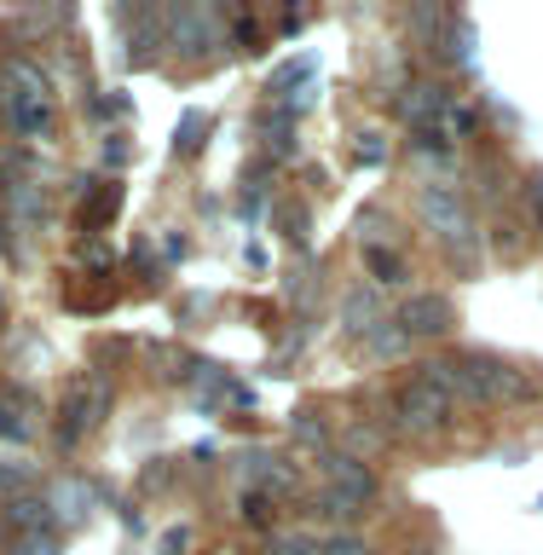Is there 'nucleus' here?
Instances as JSON below:
<instances>
[{
	"label": "nucleus",
	"instance_id": "obj_1",
	"mask_svg": "<svg viewBox=\"0 0 543 555\" xmlns=\"http://www.w3.org/2000/svg\"><path fill=\"white\" fill-rule=\"evenodd\" d=\"M428 382H440L451 399H468V405H520L532 399V376L515 371L503 359H486V353H457V359H434L423 364Z\"/></svg>",
	"mask_w": 543,
	"mask_h": 555
},
{
	"label": "nucleus",
	"instance_id": "obj_2",
	"mask_svg": "<svg viewBox=\"0 0 543 555\" xmlns=\"http://www.w3.org/2000/svg\"><path fill=\"white\" fill-rule=\"evenodd\" d=\"M0 116H7L24 139L52 133V87L41 76V64L24 59V52L0 59Z\"/></svg>",
	"mask_w": 543,
	"mask_h": 555
},
{
	"label": "nucleus",
	"instance_id": "obj_3",
	"mask_svg": "<svg viewBox=\"0 0 543 555\" xmlns=\"http://www.w3.org/2000/svg\"><path fill=\"white\" fill-rule=\"evenodd\" d=\"M416 215H423V225L451 255H463V267L480 260V220H475V208L463 203L457 185H423L416 191Z\"/></svg>",
	"mask_w": 543,
	"mask_h": 555
},
{
	"label": "nucleus",
	"instance_id": "obj_4",
	"mask_svg": "<svg viewBox=\"0 0 543 555\" xmlns=\"http://www.w3.org/2000/svg\"><path fill=\"white\" fill-rule=\"evenodd\" d=\"M451 416H457V399L428 376H411L405 388L393 393V423L405 434H445Z\"/></svg>",
	"mask_w": 543,
	"mask_h": 555
},
{
	"label": "nucleus",
	"instance_id": "obj_5",
	"mask_svg": "<svg viewBox=\"0 0 543 555\" xmlns=\"http://www.w3.org/2000/svg\"><path fill=\"white\" fill-rule=\"evenodd\" d=\"M451 111H457V93H451L445 81H411L405 99H399V116H405L416 133H440Z\"/></svg>",
	"mask_w": 543,
	"mask_h": 555
},
{
	"label": "nucleus",
	"instance_id": "obj_6",
	"mask_svg": "<svg viewBox=\"0 0 543 555\" xmlns=\"http://www.w3.org/2000/svg\"><path fill=\"white\" fill-rule=\"evenodd\" d=\"M393 324L405 330V341L445 336V330H451V301H445V295H405L399 312H393Z\"/></svg>",
	"mask_w": 543,
	"mask_h": 555
},
{
	"label": "nucleus",
	"instance_id": "obj_7",
	"mask_svg": "<svg viewBox=\"0 0 543 555\" xmlns=\"http://www.w3.org/2000/svg\"><path fill=\"white\" fill-rule=\"evenodd\" d=\"M319 475H324L329 492H347V498H359V503H371V498H376L371 463L347 457V451H324V457H319Z\"/></svg>",
	"mask_w": 543,
	"mask_h": 555
},
{
	"label": "nucleus",
	"instance_id": "obj_8",
	"mask_svg": "<svg viewBox=\"0 0 543 555\" xmlns=\"http://www.w3.org/2000/svg\"><path fill=\"white\" fill-rule=\"evenodd\" d=\"M35 434H41V405L24 388H0V440L24 446Z\"/></svg>",
	"mask_w": 543,
	"mask_h": 555
},
{
	"label": "nucleus",
	"instance_id": "obj_9",
	"mask_svg": "<svg viewBox=\"0 0 543 555\" xmlns=\"http://www.w3.org/2000/svg\"><path fill=\"white\" fill-rule=\"evenodd\" d=\"M168 41L180 52H208V47H220V29L203 7H173L168 12Z\"/></svg>",
	"mask_w": 543,
	"mask_h": 555
},
{
	"label": "nucleus",
	"instance_id": "obj_10",
	"mask_svg": "<svg viewBox=\"0 0 543 555\" xmlns=\"http://www.w3.org/2000/svg\"><path fill=\"white\" fill-rule=\"evenodd\" d=\"M237 480L243 486H260V492H272V498H284L289 486H295V468L284 457H267V451H249V457L237 463Z\"/></svg>",
	"mask_w": 543,
	"mask_h": 555
},
{
	"label": "nucleus",
	"instance_id": "obj_11",
	"mask_svg": "<svg viewBox=\"0 0 543 555\" xmlns=\"http://www.w3.org/2000/svg\"><path fill=\"white\" fill-rule=\"evenodd\" d=\"M7 527H17V532H52V527H59V515H52L47 492H41V498H35V492H17V498L7 503Z\"/></svg>",
	"mask_w": 543,
	"mask_h": 555
},
{
	"label": "nucleus",
	"instance_id": "obj_12",
	"mask_svg": "<svg viewBox=\"0 0 543 555\" xmlns=\"http://www.w3.org/2000/svg\"><path fill=\"white\" fill-rule=\"evenodd\" d=\"M341 451H347V457H382V451H388V434H382V428H371V423H347L341 428Z\"/></svg>",
	"mask_w": 543,
	"mask_h": 555
},
{
	"label": "nucleus",
	"instance_id": "obj_13",
	"mask_svg": "<svg viewBox=\"0 0 543 555\" xmlns=\"http://www.w3.org/2000/svg\"><path fill=\"white\" fill-rule=\"evenodd\" d=\"M47 503H52V515H59V520H87V503H93V498H87L81 480H59L47 492Z\"/></svg>",
	"mask_w": 543,
	"mask_h": 555
},
{
	"label": "nucleus",
	"instance_id": "obj_14",
	"mask_svg": "<svg viewBox=\"0 0 543 555\" xmlns=\"http://www.w3.org/2000/svg\"><path fill=\"white\" fill-rule=\"evenodd\" d=\"M319 515H324V520H336V527H347V520H359V515H364V503H359V498H347V492H329V486H324V492H319Z\"/></svg>",
	"mask_w": 543,
	"mask_h": 555
},
{
	"label": "nucleus",
	"instance_id": "obj_15",
	"mask_svg": "<svg viewBox=\"0 0 543 555\" xmlns=\"http://www.w3.org/2000/svg\"><path fill=\"white\" fill-rule=\"evenodd\" d=\"M445 52H451L457 64H468V59H475V29H468L463 17H445Z\"/></svg>",
	"mask_w": 543,
	"mask_h": 555
},
{
	"label": "nucleus",
	"instance_id": "obj_16",
	"mask_svg": "<svg viewBox=\"0 0 543 555\" xmlns=\"http://www.w3.org/2000/svg\"><path fill=\"white\" fill-rule=\"evenodd\" d=\"M243 520L249 527H272V492H260V486H243Z\"/></svg>",
	"mask_w": 543,
	"mask_h": 555
},
{
	"label": "nucleus",
	"instance_id": "obj_17",
	"mask_svg": "<svg viewBox=\"0 0 543 555\" xmlns=\"http://www.w3.org/2000/svg\"><path fill=\"white\" fill-rule=\"evenodd\" d=\"M7 555H59V538L52 532H17Z\"/></svg>",
	"mask_w": 543,
	"mask_h": 555
},
{
	"label": "nucleus",
	"instance_id": "obj_18",
	"mask_svg": "<svg viewBox=\"0 0 543 555\" xmlns=\"http://www.w3.org/2000/svg\"><path fill=\"white\" fill-rule=\"evenodd\" d=\"M353 156H359V168H382L388 163V145H382V133H359Z\"/></svg>",
	"mask_w": 543,
	"mask_h": 555
},
{
	"label": "nucleus",
	"instance_id": "obj_19",
	"mask_svg": "<svg viewBox=\"0 0 543 555\" xmlns=\"http://www.w3.org/2000/svg\"><path fill=\"white\" fill-rule=\"evenodd\" d=\"M0 492H29V468L24 463H12V457H0Z\"/></svg>",
	"mask_w": 543,
	"mask_h": 555
},
{
	"label": "nucleus",
	"instance_id": "obj_20",
	"mask_svg": "<svg viewBox=\"0 0 543 555\" xmlns=\"http://www.w3.org/2000/svg\"><path fill=\"white\" fill-rule=\"evenodd\" d=\"M203 128H208V116H185L180 128H173V151H197L203 145V139H197Z\"/></svg>",
	"mask_w": 543,
	"mask_h": 555
},
{
	"label": "nucleus",
	"instance_id": "obj_21",
	"mask_svg": "<svg viewBox=\"0 0 543 555\" xmlns=\"http://www.w3.org/2000/svg\"><path fill=\"white\" fill-rule=\"evenodd\" d=\"M319 555H376V550L359 544L353 532H336V538H324V544H319Z\"/></svg>",
	"mask_w": 543,
	"mask_h": 555
},
{
	"label": "nucleus",
	"instance_id": "obj_22",
	"mask_svg": "<svg viewBox=\"0 0 543 555\" xmlns=\"http://www.w3.org/2000/svg\"><path fill=\"white\" fill-rule=\"evenodd\" d=\"M371 267H376V284H399V278H405L399 255H388V249H376V255H371Z\"/></svg>",
	"mask_w": 543,
	"mask_h": 555
},
{
	"label": "nucleus",
	"instance_id": "obj_23",
	"mask_svg": "<svg viewBox=\"0 0 543 555\" xmlns=\"http://www.w3.org/2000/svg\"><path fill=\"white\" fill-rule=\"evenodd\" d=\"M111 208H116V185H104V191H99V203H93V208H81V220H87V225H104V220H111Z\"/></svg>",
	"mask_w": 543,
	"mask_h": 555
},
{
	"label": "nucleus",
	"instance_id": "obj_24",
	"mask_svg": "<svg viewBox=\"0 0 543 555\" xmlns=\"http://www.w3.org/2000/svg\"><path fill=\"white\" fill-rule=\"evenodd\" d=\"M295 440H301V446H319V457H324V423H312V416H295Z\"/></svg>",
	"mask_w": 543,
	"mask_h": 555
},
{
	"label": "nucleus",
	"instance_id": "obj_25",
	"mask_svg": "<svg viewBox=\"0 0 543 555\" xmlns=\"http://www.w3.org/2000/svg\"><path fill=\"white\" fill-rule=\"evenodd\" d=\"M532 208H538V220H543V180H532Z\"/></svg>",
	"mask_w": 543,
	"mask_h": 555
},
{
	"label": "nucleus",
	"instance_id": "obj_26",
	"mask_svg": "<svg viewBox=\"0 0 543 555\" xmlns=\"http://www.w3.org/2000/svg\"><path fill=\"white\" fill-rule=\"evenodd\" d=\"M538 509H543V498H538Z\"/></svg>",
	"mask_w": 543,
	"mask_h": 555
}]
</instances>
